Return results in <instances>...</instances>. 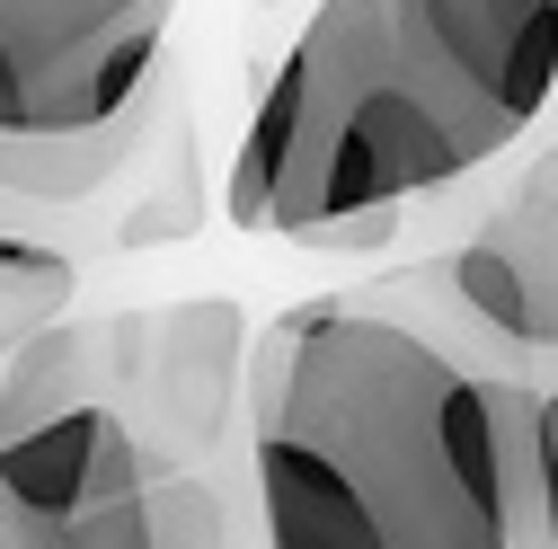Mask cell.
I'll use <instances>...</instances> for the list:
<instances>
[{"label":"cell","instance_id":"ba28073f","mask_svg":"<svg viewBox=\"0 0 558 549\" xmlns=\"http://www.w3.org/2000/svg\"><path fill=\"white\" fill-rule=\"evenodd\" d=\"M124 160H143V107L98 124V133H45V143H0V186L36 204H81L98 195Z\"/></svg>","mask_w":558,"mask_h":549},{"label":"cell","instance_id":"5bb4252c","mask_svg":"<svg viewBox=\"0 0 558 549\" xmlns=\"http://www.w3.org/2000/svg\"><path fill=\"white\" fill-rule=\"evenodd\" d=\"M0 549H53V540H45V532H36V523H19V514H10V505H0Z\"/></svg>","mask_w":558,"mask_h":549},{"label":"cell","instance_id":"9c48e42d","mask_svg":"<svg viewBox=\"0 0 558 549\" xmlns=\"http://www.w3.org/2000/svg\"><path fill=\"white\" fill-rule=\"evenodd\" d=\"M487 231H497V240L514 248V266L532 274L541 319H549V364H558V143L532 160V178L514 186V204H506Z\"/></svg>","mask_w":558,"mask_h":549},{"label":"cell","instance_id":"277c9868","mask_svg":"<svg viewBox=\"0 0 558 549\" xmlns=\"http://www.w3.org/2000/svg\"><path fill=\"white\" fill-rule=\"evenodd\" d=\"M124 337V426L143 435L151 469L160 461H195L214 452L222 417H231V390L248 373V319L240 302H169V310H133L116 319Z\"/></svg>","mask_w":558,"mask_h":549},{"label":"cell","instance_id":"3957f363","mask_svg":"<svg viewBox=\"0 0 558 549\" xmlns=\"http://www.w3.org/2000/svg\"><path fill=\"white\" fill-rule=\"evenodd\" d=\"M178 0H0V143L98 133L151 98Z\"/></svg>","mask_w":558,"mask_h":549},{"label":"cell","instance_id":"8992f818","mask_svg":"<svg viewBox=\"0 0 558 549\" xmlns=\"http://www.w3.org/2000/svg\"><path fill=\"white\" fill-rule=\"evenodd\" d=\"M124 381V337L116 319L107 328H81V319H62L45 337H27V346L0 364V443H19L36 426H62V417H81V407H116L107 390Z\"/></svg>","mask_w":558,"mask_h":549},{"label":"cell","instance_id":"7a4b0ae2","mask_svg":"<svg viewBox=\"0 0 558 549\" xmlns=\"http://www.w3.org/2000/svg\"><path fill=\"white\" fill-rule=\"evenodd\" d=\"M248 426L311 443L390 549H549L541 381L444 302L435 266L284 310L248 346Z\"/></svg>","mask_w":558,"mask_h":549},{"label":"cell","instance_id":"30bf717a","mask_svg":"<svg viewBox=\"0 0 558 549\" xmlns=\"http://www.w3.org/2000/svg\"><path fill=\"white\" fill-rule=\"evenodd\" d=\"M62 310H72V257L0 231V364H10L27 337L62 328Z\"/></svg>","mask_w":558,"mask_h":549},{"label":"cell","instance_id":"4fadbf2b","mask_svg":"<svg viewBox=\"0 0 558 549\" xmlns=\"http://www.w3.org/2000/svg\"><path fill=\"white\" fill-rule=\"evenodd\" d=\"M541 540L558 549V381L541 390Z\"/></svg>","mask_w":558,"mask_h":549},{"label":"cell","instance_id":"8fae6325","mask_svg":"<svg viewBox=\"0 0 558 549\" xmlns=\"http://www.w3.org/2000/svg\"><path fill=\"white\" fill-rule=\"evenodd\" d=\"M143 505H151V540L160 549H222V505H214L204 478H160Z\"/></svg>","mask_w":558,"mask_h":549},{"label":"cell","instance_id":"5b68a950","mask_svg":"<svg viewBox=\"0 0 558 549\" xmlns=\"http://www.w3.org/2000/svg\"><path fill=\"white\" fill-rule=\"evenodd\" d=\"M143 488H151V452L124 426V407H81L62 426H36L19 443H0V505L19 523H36L53 549H62L72 523L143 497Z\"/></svg>","mask_w":558,"mask_h":549},{"label":"cell","instance_id":"6da1fadb","mask_svg":"<svg viewBox=\"0 0 558 549\" xmlns=\"http://www.w3.org/2000/svg\"><path fill=\"white\" fill-rule=\"evenodd\" d=\"M558 98V0H319L257 89L222 213L328 240L487 169Z\"/></svg>","mask_w":558,"mask_h":549},{"label":"cell","instance_id":"7c38bea8","mask_svg":"<svg viewBox=\"0 0 558 549\" xmlns=\"http://www.w3.org/2000/svg\"><path fill=\"white\" fill-rule=\"evenodd\" d=\"M151 497V488H143ZM143 497H124V505H107V514H89V523H72L62 532V549H160L151 540V505Z\"/></svg>","mask_w":558,"mask_h":549},{"label":"cell","instance_id":"52a82bcc","mask_svg":"<svg viewBox=\"0 0 558 549\" xmlns=\"http://www.w3.org/2000/svg\"><path fill=\"white\" fill-rule=\"evenodd\" d=\"M257 514H266V549H390L373 505L311 443L266 426H257Z\"/></svg>","mask_w":558,"mask_h":549}]
</instances>
